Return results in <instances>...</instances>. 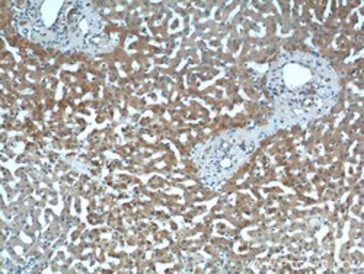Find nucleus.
I'll return each instance as SVG.
<instances>
[{
	"instance_id": "f257e3e1",
	"label": "nucleus",
	"mask_w": 364,
	"mask_h": 274,
	"mask_svg": "<svg viewBox=\"0 0 364 274\" xmlns=\"http://www.w3.org/2000/svg\"><path fill=\"white\" fill-rule=\"evenodd\" d=\"M267 82L277 111L294 123L323 115L338 97V80L331 66L306 53L280 57L271 66Z\"/></svg>"
},
{
	"instance_id": "f03ea898",
	"label": "nucleus",
	"mask_w": 364,
	"mask_h": 274,
	"mask_svg": "<svg viewBox=\"0 0 364 274\" xmlns=\"http://www.w3.org/2000/svg\"><path fill=\"white\" fill-rule=\"evenodd\" d=\"M16 22L33 41L58 50H87L102 28L98 12L85 2H26Z\"/></svg>"
}]
</instances>
